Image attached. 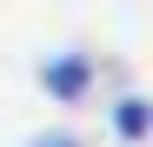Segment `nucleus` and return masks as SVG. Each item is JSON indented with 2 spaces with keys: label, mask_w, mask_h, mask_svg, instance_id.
Returning a JSON list of instances; mask_svg holds the SVG:
<instances>
[{
  "label": "nucleus",
  "mask_w": 153,
  "mask_h": 147,
  "mask_svg": "<svg viewBox=\"0 0 153 147\" xmlns=\"http://www.w3.org/2000/svg\"><path fill=\"white\" fill-rule=\"evenodd\" d=\"M40 80H47V94H53V100H80L87 80H93V54H60V60H47Z\"/></svg>",
  "instance_id": "nucleus-1"
},
{
  "label": "nucleus",
  "mask_w": 153,
  "mask_h": 147,
  "mask_svg": "<svg viewBox=\"0 0 153 147\" xmlns=\"http://www.w3.org/2000/svg\"><path fill=\"white\" fill-rule=\"evenodd\" d=\"M113 127H120L126 140H140V134L153 127V107H146V100H120V107H113Z\"/></svg>",
  "instance_id": "nucleus-2"
},
{
  "label": "nucleus",
  "mask_w": 153,
  "mask_h": 147,
  "mask_svg": "<svg viewBox=\"0 0 153 147\" xmlns=\"http://www.w3.org/2000/svg\"><path fill=\"white\" fill-rule=\"evenodd\" d=\"M47 147H73V140H47Z\"/></svg>",
  "instance_id": "nucleus-3"
}]
</instances>
